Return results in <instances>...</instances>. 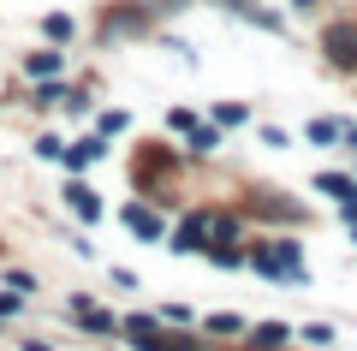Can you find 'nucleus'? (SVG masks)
<instances>
[{
	"label": "nucleus",
	"mask_w": 357,
	"mask_h": 351,
	"mask_svg": "<svg viewBox=\"0 0 357 351\" xmlns=\"http://www.w3.org/2000/svg\"><path fill=\"white\" fill-rule=\"evenodd\" d=\"M321 48L333 54V66H357V24H333L321 36Z\"/></svg>",
	"instance_id": "1"
},
{
	"label": "nucleus",
	"mask_w": 357,
	"mask_h": 351,
	"mask_svg": "<svg viewBox=\"0 0 357 351\" xmlns=\"http://www.w3.org/2000/svg\"><path fill=\"white\" fill-rule=\"evenodd\" d=\"M310 137H316V143H340L345 126H340V119H316V126H310Z\"/></svg>",
	"instance_id": "6"
},
{
	"label": "nucleus",
	"mask_w": 357,
	"mask_h": 351,
	"mask_svg": "<svg viewBox=\"0 0 357 351\" xmlns=\"http://www.w3.org/2000/svg\"><path fill=\"white\" fill-rule=\"evenodd\" d=\"M286 339H292V327H286V322H268V327H256L250 345H256V351H274V345H286Z\"/></svg>",
	"instance_id": "5"
},
{
	"label": "nucleus",
	"mask_w": 357,
	"mask_h": 351,
	"mask_svg": "<svg viewBox=\"0 0 357 351\" xmlns=\"http://www.w3.org/2000/svg\"><path fill=\"white\" fill-rule=\"evenodd\" d=\"M321 191H328V197H340V202H351V197H357L351 179H333V173H321Z\"/></svg>",
	"instance_id": "7"
},
{
	"label": "nucleus",
	"mask_w": 357,
	"mask_h": 351,
	"mask_svg": "<svg viewBox=\"0 0 357 351\" xmlns=\"http://www.w3.org/2000/svg\"><path fill=\"white\" fill-rule=\"evenodd\" d=\"M66 202H72V214H84V221H102V202H96V191L72 185V191H66Z\"/></svg>",
	"instance_id": "2"
},
{
	"label": "nucleus",
	"mask_w": 357,
	"mask_h": 351,
	"mask_svg": "<svg viewBox=\"0 0 357 351\" xmlns=\"http://www.w3.org/2000/svg\"><path fill=\"white\" fill-rule=\"evenodd\" d=\"M298 6H316V0H298Z\"/></svg>",
	"instance_id": "11"
},
{
	"label": "nucleus",
	"mask_w": 357,
	"mask_h": 351,
	"mask_svg": "<svg viewBox=\"0 0 357 351\" xmlns=\"http://www.w3.org/2000/svg\"><path fill=\"white\" fill-rule=\"evenodd\" d=\"M89 161H102V137H84V143H72V149H66V167H89Z\"/></svg>",
	"instance_id": "3"
},
{
	"label": "nucleus",
	"mask_w": 357,
	"mask_h": 351,
	"mask_svg": "<svg viewBox=\"0 0 357 351\" xmlns=\"http://www.w3.org/2000/svg\"><path fill=\"white\" fill-rule=\"evenodd\" d=\"M30 72H60V54H54V48H42V54H30Z\"/></svg>",
	"instance_id": "10"
},
{
	"label": "nucleus",
	"mask_w": 357,
	"mask_h": 351,
	"mask_svg": "<svg viewBox=\"0 0 357 351\" xmlns=\"http://www.w3.org/2000/svg\"><path fill=\"white\" fill-rule=\"evenodd\" d=\"M215 119H220V126H244V119H250V107H238V101H220Z\"/></svg>",
	"instance_id": "8"
},
{
	"label": "nucleus",
	"mask_w": 357,
	"mask_h": 351,
	"mask_svg": "<svg viewBox=\"0 0 357 351\" xmlns=\"http://www.w3.org/2000/svg\"><path fill=\"white\" fill-rule=\"evenodd\" d=\"M126 226H131V232H143V239H161V221H155L149 209H137V202L126 209Z\"/></svg>",
	"instance_id": "4"
},
{
	"label": "nucleus",
	"mask_w": 357,
	"mask_h": 351,
	"mask_svg": "<svg viewBox=\"0 0 357 351\" xmlns=\"http://www.w3.org/2000/svg\"><path fill=\"white\" fill-rule=\"evenodd\" d=\"M77 315H84V322H89V327H96V334H114V327H119V322H114V315H102V310H89V304H77Z\"/></svg>",
	"instance_id": "9"
}]
</instances>
